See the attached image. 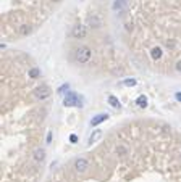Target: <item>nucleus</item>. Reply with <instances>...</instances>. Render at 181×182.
I'll return each mask as SVG.
<instances>
[{
  "label": "nucleus",
  "mask_w": 181,
  "mask_h": 182,
  "mask_svg": "<svg viewBox=\"0 0 181 182\" xmlns=\"http://www.w3.org/2000/svg\"><path fill=\"white\" fill-rule=\"evenodd\" d=\"M45 160V150L44 148H37V150L34 152V161L36 163H42Z\"/></svg>",
  "instance_id": "obj_10"
},
{
  "label": "nucleus",
  "mask_w": 181,
  "mask_h": 182,
  "mask_svg": "<svg viewBox=\"0 0 181 182\" xmlns=\"http://www.w3.org/2000/svg\"><path fill=\"white\" fill-rule=\"evenodd\" d=\"M69 142H71V143H78V135L76 134H71V135H69Z\"/></svg>",
  "instance_id": "obj_18"
},
{
  "label": "nucleus",
  "mask_w": 181,
  "mask_h": 182,
  "mask_svg": "<svg viewBox=\"0 0 181 182\" xmlns=\"http://www.w3.org/2000/svg\"><path fill=\"white\" fill-rule=\"evenodd\" d=\"M126 29L128 31H133V24H129V23H128V24H126Z\"/></svg>",
  "instance_id": "obj_22"
},
{
  "label": "nucleus",
  "mask_w": 181,
  "mask_h": 182,
  "mask_svg": "<svg viewBox=\"0 0 181 182\" xmlns=\"http://www.w3.org/2000/svg\"><path fill=\"white\" fill-rule=\"evenodd\" d=\"M175 99H176V102H179V103H181V92H176V94H175Z\"/></svg>",
  "instance_id": "obj_20"
},
{
  "label": "nucleus",
  "mask_w": 181,
  "mask_h": 182,
  "mask_svg": "<svg viewBox=\"0 0 181 182\" xmlns=\"http://www.w3.org/2000/svg\"><path fill=\"white\" fill-rule=\"evenodd\" d=\"M68 89H69V86H68V84H63V86H62V87H60V89H58V90H57V92H58V94H65V92H66V90H68Z\"/></svg>",
  "instance_id": "obj_17"
},
{
  "label": "nucleus",
  "mask_w": 181,
  "mask_h": 182,
  "mask_svg": "<svg viewBox=\"0 0 181 182\" xmlns=\"http://www.w3.org/2000/svg\"><path fill=\"white\" fill-rule=\"evenodd\" d=\"M108 103H110V106H112V108H115V110H120V108H121V103H120V100H118L115 95H108Z\"/></svg>",
  "instance_id": "obj_11"
},
{
  "label": "nucleus",
  "mask_w": 181,
  "mask_h": 182,
  "mask_svg": "<svg viewBox=\"0 0 181 182\" xmlns=\"http://www.w3.org/2000/svg\"><path fill=\"white\" fill-rule=\"evenodd\" d=\"M107 119H108V115H107V113H100V115H97V116H94V118L91 119V126H92V127H97V126L102 124Z\"/></svg>",
  "instance_id": "obj_7"
},
{
  "label": "nucleus",
  "mask_w": 181,
  "mask_h": 182,
  "mask_svg": "<svg viewBox=\"0 0 181 182\" xmlns=\"http://www.w3.org/2000/svg\"><path fill=\"white\" fill-rule=\"evenodd\" d=\"M73 58H75V61L79 63V64H87L92 58L91 47H87V45H79V47H76L75 52H73Z\"/></svg>",
  "instance_id": "obj_1"
},
{
  "label": "nucleus",
  "mask_w": 181,
  "mask_h": 182,
  "mask_svg": "<svg viewBox=\"0 0 181 182\" xmlns=\"http://www.w3.org/2000/svg\"><path fill=\"white\" fill-rule=\"evenodd\" d=\"M31 31H32V27H31L29 24H21V26H20V34H21V36L31 34Z\"/></svg>",
  "instance_id": "obj_15"
},
{
  "label": "nucleus",
  "mask_w": 181,
  "mask_h": 182,
  "mask_svg": "<svg viewBox=\"0 0 181 182\" xmlns=\"http://www.w3.org/2000/svg\"><path fill=\"white\" fill-rule=\"evenodd\" d=\"M34 95H36V99H37V100L49 99V97H50V89H49V86H39V87H36L34 89Z\"/></svg>",
  "instance_id": "obj_6"
},
{
  "label": "nucleus",
  "mask_w": 181,
  "mask_h": 182,
  "mask_svg": "<svg viewBox=\"0 0 181 182\" xmlns=\"http://www.w3.org/2000/svg\"><path fill=\"white\" fill-rule=\"evenodd\" d=\"M73 168H75V171H76V172L82 174V172H86L87 169H89V161H87L86 158H76V160H75V165H73Z\"/></svg>",
  "instance_id": "obj_5"
},
{
  "label": "nucleus",
  "mask_w": 181,
  "mask_h": 182,
  "mask_svg": "<svg viewBox=\"0 0 181 182\" xmlns=\"http://www.w3.org/2000/svg\"><path fill=\"white\" fill-rule=\"evenodd\" d=\"M87 34V29H86V26H82L81 23H78V24L73 26V29H71V37L73 39H84Z\"/></svg>",
  "instance_id": "obj_3"
},
{
  "label": "nucleus",
  "mask_w": 181,
  "mask_h": 182,
  "mask_svg": "<svg viewBox=\"0 0 181 182\" xmlns=\"http://www.w3.org/2000/svg\"><path fill=\"white\" fill-rule=\"evenodd\" d=\"M87 24H89L91 29H100V27L104 26V20H102L100 15L94 13V15H91L89 18H87Z\"/></svg>",
  "instance_id": "obj_4"
},
{
  "label": "nucleus",
  "mask_w": 181,
  "mask_h": 182,
  "mask_svg": "<svg viewBox=\"0 0 181 182\" xmlns=\"http://www.w3.org/2000/svg\"><path fill=\"white\" fill-rule=\"evenodd\" d=\"M179 156H181V153H179Z\"/></svg>",
  "instance_id": "obj_24"
},
{
  "label": "nucleus",
  "mask_w": 181,
  "mask_h": 182,
  "mask_svg": "<svg viewBox=\"0 0 181 182\" xmlns=\"http://www.w3.org/2000/svg\"><path fill=\"white\" fill-rule=\"evenodd\" d=\"M175 69H176V71H178V73H181V60H179V61L175 64Z\"/></svg>",
  "instance_id": "obj_19"
},
{
  "label": "nucleus",
  "mask_w": 181,
  "mask_h": 182,
  "mask_svg": "<svg viewBox=\"0 0 181 182\" xmlns=\"http://www.w3.org/2000/svg\"><path fill=\"white\" fill-rule=\"evenodd\" d=\"M50 142H52V132L47 134V143H50Z\"/></svg>",
  "instance_id": "obj_21"
},
{
  "label": "nucleus",
  "mask_w": 181,
  "mask_h": 182,
  "mask_svg": "<svg viewBox=\"0 0 181 182\" xmlns=\"http://www.w3.org/2000/svg\"><path fill=\"white\" fill-rule=\"evenodd\" d=\"M129 3V0H115L113 2V5H112V8L115 11H120V10H123L124 7H126Z\"/></svg>",
  "instance_id": "obj_9"
},
{
  "label": "nucleus",
  "mask_w": 181,
  "mask_h": 182,
  "mask_svg": "<svg viewBox=\"0 0 181 182\" xmlns=\"http://www.w3.org/2000/svg\"><path fill=\"white\" fill-rule=\"evenodd\" d=\"M53 2H60V0H53Z\"/></svg>",
  "instance_id": "obj_23"
},
{
  "label": "nucleus",
  "mask_w": 181,
  "mask_h": 182,
  "mask_svg": "<svg viewBox=\"0 0 181 182\" xmlns=\"http://www.w3.org/2000/svg\"><path fill=\"white\" fill-rule=\"evenodd\" d=\"M136 105L139 106V108H146L147 106V97L146 95H139L136 99Z\"/></svg>",
  "instance_id": "obj_14"
},
{
  "label": "nucleus",
  "mask_w": 181,
  "mask_h": 182,
  "mask_svg": "<svg viewBox=\"0 0 181 182\" xmlns=\"http://www.w3.org/2000/svg\"><path fill=\"white\" fill-rule=\"evenodd\" d=\"M123 84L126 87H133V86H136V79H124Z\"/></svg>",
  "instance_id": "obj_16"
},
{
  "label": "nucleus",
  "mask_w": 181,
  "mask_h": 182,
  "mask_svg": "<svg viewBox=\"0 0 181 182\" xmlns=\"http://www.w3.org/2000/svg\"><path fill=\"white\" fill-rule=\"evenodd\" d=\"M150 57L154 61H157V60H160L162 57H163V50H162L160 47H152L150 49Z\"/></svg>",
  "instance_id": "obj_8"
},
{
  "label": "nucleus",
  "mask_w": 181,
  "mask_h": 182,
  "mask_svg": "<svg viewBox=\"0 0 181 182\" xmlns=\"http://www.w3.org/2000/svg\"><path fill=\"white\" fill-rule=\"evenodd\" d=\"M63 105L65 106H82V97L81 95H78L76 92H66V95H65V99H63Z\"/></svg>",
  "instance_id": "obj_2"
},
{
  "label": "nucleus",
  "mask_w": 181,
  "mask_h": 182,
  "mask_svg": "<svg viewBox=\"0 0 181 182\" xmlns=\"http://www.w3.org/2000/svg\"><path fill=\"white\" fill-rule=\"evenodd\" d=\"M100 137H102V130H100V129H95L94 132L91 134V137H89V143H94V142H97Z\"/></svg>",
  "instance_id": "obj_13"
},
{
  "label": "nucleus",
  "mask_w": 181,
  "mask_h": 182,
  "mask_svg": "<svg viewBox=\"0 0 181 182\" xmlns=\"http://www.w3.org/2000/svg\"><path fill=\"white\" fill-rule=\"evenodd\" d=\"M27 77H31V79L40 77V68H31L29 71H27Z\"/></svg>",
  "instance_id": "obj_12"
}]
</instances>
